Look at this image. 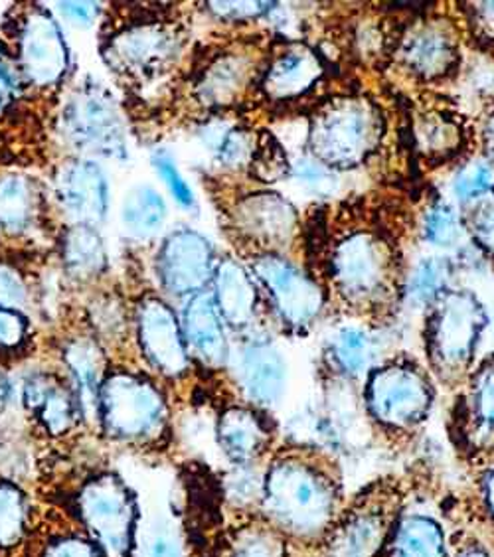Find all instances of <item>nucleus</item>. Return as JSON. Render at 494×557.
I'll return each mask as SVG.
<instances>
[{
  "label": "nucleus",
  "instance_id": "1",
  "mask_svg": "<svg viewBox=\"0 0 494 557\" xmlns=\"http://www.w3.org/2000/svg\"><path fill=\"white\" fill-rule=\"evenodd\" d=\"M341 465L314 445L273 450L263 474L259 518L280 530L295 552L314 554L346 506Z\"/></svg>",
  "mask_w": 494,
  "mask_h": 557
},
{
  "label": "nucleus",
  "instance_id": "2",
  "mask_svg": "<svg viewBox=\"0 0 494 557\" xmlns=\"http://www.w3.org/2000/svg\"><path fill=\"white\" fill-rule=\"evenodd\" d=\"M97 429L111 443L159 449L169 441L171 406L157 377L133 368H109L99 392Z\"/></svg>",
  "mask_w": 494,
  "mask_h": 557
},
{
  "label": "nucleus",
  "instance_id": "3",
  "mask_svg": "<svg viewBox=\"0 0 494 557\" xmlns=\"http://www.w3.org/2000/svg\"><path fill=\"white\" fill-rule=\"evenodd\" d=\"M64 512L91 537L103 557L137 556L139 500L118 472H87L67 494Z\"/></svg>",
  "mask_w": 494,
  "mask_h": 557
},
{
  "label": "nucleus",
  "instance_id": "4",
  "mask_svg": "<svg viewBox=\"0 0 494 557\" xmlns=\"http://www.w3.org/2000/svg\"><path fill=\"white\" fill-rule=\"evenodd\" d=\"M329 273L338 297L358 312L386 309L402 289L396 246L372 230L341 237L334 244Z\"/></svg>",
  "mask_w": 494,
  "mask_h": 557
},
{
  "label": "nucleus",
  "instance_id": "5",
  "mask_svg": "<svg viewBox=\"0 0 494 557\" xmlns=\"http://www.w3.org/2000/svg\"><path fill=\"white\" fill-rule=\"evenodd\" d=\"M484 326V307L469 290L449 289L431 305L423 338L430 374L440 384L461 386L473 372Z\"/></svg>",
  "mask_w": 494,
  "mask_h": 557
},
{
  "label": "nucleus",
  "instance_id": "6",
  "mask_svg": "<svg viewBox=\"0 0 494 557\" xmlns=\"http://www.w3.org/2000/svg\"><path fill=\"white\" fill-rule=\"evenodd\" d=\"M406 488L399 479H378L346 500L319 557H384L392 530L406 508Z\"/></svg>",
  "mask_w": 494,
  "mask_h": 557
},
{
  "label": "nucleus",
  "instance_id": "7",
  "mask_svg": "<svg viewBox=\"0 0 494 557\" xmlns=\"http://www.w3.org/2000/svg\"><path fill=\"white\" fill-rule=\"evenodd\" d=\"M382 133V115L370 99L334 97L311 117L309 152L331 171H350L368 161Z\"/></svg>",
  "mask_w": 494,
  "mask_h": 557
},
{
  "label": "nucleus",
  "instance_id": "8",
  "mask_svg": "<svg viewBox=\"0 0 494 557\" xmlns=\"http://www.w3.org/2000/svg\"><path fill=\"white\" fill-rule=\"evenodd\" d=\"M366 416L386 435L408 437L430 419L435 389L430 372L394 358L374 368L365 380Z\"/></svg>",
  "mask_w": 494,
  "mask_h": 557
},
{
  "label": "nucleus",
  "instance_id": "9",
  "mask_svg": "<svg viewBox=\"0 0 494 557\" xmlns=\"http://www.w3.org/2000/svg\"><path fill=\"white\" fill-rule=\"evenodd\" d=\"M58 131L65 145L82 159L123 162L129 159L127 125L118 101L94 82L77 86L58 117Z\"/></svg>",
  "mask_w": 494,
  "mask_h": 557
},
{
  "label": "nucleus",
  "instance_id": "10",
  "mask_svg": "<svg viewBox=\"0 0 494 557\" xmlns=\"http://www.w3.org/2000/svg\"><path fill=\"white\" fill-rule=\"evenodd\" d=\"M254 277L268 290L269 307L285 333L302 336L324 309L323 289L289 259L261 253L251 261Z\"/></svg>",
  "mask_w": 494,
  "mask_h": 557
},
{
  "label": "nucleus",
  "instance_id": "11",
  "mask_svg": "<svg viewBox=\"0 0 494 557\" xmlns=\"http://www.w3.org/2000/svg\"><path fill=\"white\" fill-rule=\"evenodd\" d=\"M72 54L54 12L30 7L16 30V67L22 82L36 89H54L65 79Z\"/></svg>",
  "mask_w": 494,
  "mask_h": 557
},
{
  "label": "nucleus",
  "instance_id": "12",
  "mask_svg": "<svg viewBox=\"0 0 494 557\" xmlns=\"http://www.w3.org/2000/svg\"><path fill=\"white\" fill-rule=\"evenodd\" d=\"M135 336L143 362L164 382L178 384L193 374L181 319L166 300L145 297L135 309Z\"/></svg>",
  "mask_w": 494,
  "mask_h": 557
},
{
  "label": "nucleus",
  "instance_id": "13",
  "mask_svg": "<svg viewBox=\"0 0 494 557\" xmlns=\"http://www.w3.org/2000/svg\"><path fill=\"white\" fill-rule=\"evenodd\" d=\"M218 259L208 237L190 227H178L162 239L155 271L161 289L172 299L188 300L214 281Z\"/></svg>",
  "mask_w": 494,
  "mask_h": 557
},
{
  "label": "nucleus",
  "instance_id": "14",
  "mask_svg": "<svg viewBox=\"0 0 494 557\" xmlns=\"http://www.w3.org/2000/svg\"><path fill=\"white\" fill-rule=\"evenodd\" d=\"M183 52V36L162 22L143 21L121 28L109 38L103 55L109 67L131 77L166 72Z\"/></svg>",
  "mask_w": 494,
  "mask_h": 557
},
{
  "label": "nucleus",
  "instance_id": "15",
  "mask_svg": "<svg viewBox=\"0 0 494 557\" xmlns=\"http://www.w3.org/2000/svg\"><path fill=\"white\" fill-rule=\"evenodd\" d=\"M453 411L452 435L467 459L494 453V356L473 368L461 384Z\"/></svg>",
  "mask_w": 494,
  "mask_h": 557
},
{
  "label": "nucleus",
  "instance_id": "16",
  "mask_svg": "<svg viewBox=\"0 0 494 557\" xmlns=\"http://www.w3.org/2000/svg\"><path fill=\"white\" fill-rule=\"evenodd\" d=\"M22 408L50 440H65L86 425L76 392L65 374L34 370L22 380Z\"/></svg>",
  "mask_w": 494,
  "mask_h": 557
},
{
  "label": "nucleus",
  "instance_id": "17",
  "mask_svg": "<svg viewBox=\"0 0 494 557\" xmlns=\"http://www.w3.org/2000/svg\"><path fill=\"white\" fill-rule=\"evenodd\" d=\"M230 368H234L232 372L244 404L265 413L280 406L287 387V362L269 338L247 336L236 360L230 358Z\"/></svg>",
  "mask_w": 494,
  "mask_h": 557
},
{
  "label": "nucleus",
  "instance_id": "18",
  "mask_svg": "<svg viewBox=\"0 0 494 557\" xmlns=\"http://www.w3.org/2000/svg\"><path fill=\"white\" fill-rule=\"evenodd\" d=\"M54 196L72 224L99 227L111 210V184L106 166L82 157L65 161L55 172Z\"/></svg>",
  "mask_w": 494,
  "mask_h": 557
},
{
  "label": "nucleus",
  "instance_id": "19",
  "mask_svg": "<svg viewBox=\"0 0 494 557\" xmlns=\"http://www.w3.org/2000/svg\"><path fill=\"white\" fill-rule=\"evenodd\" d=\"M215 443L230 467L265 465L275 450V428L265 411L234 404L218 416Z\"/></svg>",
  "mask_w": 494,
  "mask_h": 557
},
{
  "label": "nucleus",
  "instance_id": "20",
  "mask_svg": "<svg viewBox=\"0 0 494 557\" xmlns=\"http://www.w3.org/2000/svg\"><path fill=\"white\" fill-rule=\"evenodd\" d=\"M181 326L193 364L208 374L226 372L232 346L226 324L218 312L210 290H202L186 300Z\"/></svg>",
  "mask_w": 494,
  "mask_h": 557
},
{
  "label": "nucleus",
  "instance_id": "21",
  "mask_svg": "<svg viewBox=\"0 0 494 557\" xmlns=\"http://www.w3.org/2000/svg\"><path fill=\"white\" fill-rule=\"evenodd\" d=\"M234 222L237 232L273 253L295 236L297 212L280 194L256 193L237 205Z\"/></svg>",
  "mask_w": 494,
  "mask_h": 557
},
{
  "label": "nucleus",
  "instance_id": "22",
  "mask_svg": "<svg viewBox=\"0 0 494 557\" xmlns=\"http://www.w3.org/2000/svg\"><path fill=\"white\" fill-rule=\"evenodd\" d=\"M60 356L65 377L74 387L77 401L84 411L86 425H96L99 392L111 368L103 344L99 343L94 334L67 336L62 344Z\"/></svg>",
  "mask_w": 494,
  "mask_h": 557
},
{
  "label": "nucleus",
  "instance_id": "23",
  "mask_svg": "<svg viewBox=\"0 0 494 557\" xmlns=\"http://www.w3.org/2000/svg\"><path fill=\"white\" fill-rule=\"evenodd\" d=\"M402 58L413 74L423 79H440L459 62V42L447 22L418 24L402 44Z\"/></svg>",
  "mask_w": 494,
  "mask_h": 557
},
{
  "label": "nucleus",
  "instance_id": "24",
  "mask_svg": "<svg viewBox=\"0 0 494 557\" xmlns=\"http://www.w3.org/2000/svg\"><path fill=\"white\" fill-rule=\"evenodd\" d=\"M212 283V297L226 329L246 334L258 317V287L254 275L236 259H220Z\"/></svg>",
  "mask_w": 494,
  "mask_h": 557
},
{
  "label": "nucleus",
  "instance_id": "25",
  "mask_svg": "<svg viewBox=\"0 0 494 557\" xmlns=\"http://www.w3.org/2000/svg\"><path fill=\"white\" fill-rule=\"evenodd\" d=\"M382 344L376 334L362 326H343L329 338L326 362L336 377L346 384L365 382L368 374L382 364Z\"/></svg>",
  "mask_w": 494,
  "mask_h": 557
},
{
  "label": "nucleus",
  "instance_id": "26",
  "mask_svg": "<svg viewBox=\"0 0 494 557\" xmlns=\"http://www.w3.org/2000/svg\"><path fill=\"white\" fill-rule=\"evenodd\" d=\"M323 74L321 55L307 46L293 44L273 55L268 74L263 77V89L275 101L295 99L305 96Z\"/></svg>",
  "mask_w": 494,
  "mask_h": 557
},
{
  "label": "nucleus",
  "instance_id": "27",
  "mask_svg": "<svg viewBox=\"0 0 494 557\" xmlns=\"http://www.w3.org/2000/svg\"><path fill=\"white\" fill-rule=\"evenodd\" d=\"M452 542L430 512L404 508L392 530L384 557H449Z\"/></svg>",
  "mask_w": 494,
  "mask_h": 557
},
{
  "label": "nucleus",
  "instance_id": "28",
  "mask_svg": "<svg viewBox=\"0 0 494 557\" xmlns=\"http://www.w3.org/2000/svg\"><path fill=\"white\" fill-rule=\"evenodd\" d=\"M42 218V194L30 176L18 172L0 176V232L21 239L33 236Z\"/></svg>",
  "mask_w": 494,
  "mask_h": 557
},
{
  "label": "nucleus",
  "instance_id": "29",
  "mask_svg": "<svg viewBox=\"0 0 494 557\" xmlns=\"http://www.w3.org/2000/svg\"><path fill=\"white\" fill-rule=\"evenodd\" d=\"M169 218L166 200L151 184H133L119 206V227L135 244H151L161 236Z\"/></svg>",
  "mask_w": 494,
  "mask_h": 557
},
{
  "label": "nucleus",
  "instance_id": "30",
  "mask_svg": "<svg viewBox=\"0 0 494 557\" xmlns=\"http://www.w3.org/2000/svg\"><path fill=\"white\" fill-rule=\"evenodd\" d=\"M34 528L33 496L16 479L0 476V557L21 556Z\"/></svg>",
  "mask_w": 494,
  "mask_h": 557
},
{
  "label": "nucleus",
  "instance_id": "31",
  "mask_svg": "<svg viewBox=\"0 0 494 557\" xmlns=\"http://www.w3.org/2000/svg\"><path fill=\"white\" fill-rule=\"evenodd\" d=\"M62 263L67 277L94 283L108 273L109 253L99 227L70 224L62 236Z\"/></svg>",
  "mask_w": 494,
  "mask_h": 557
},
{
  "label": "nucleus",
  "instance_id": "32",
  "mask_svg": "<svg viewBox=\"0 0 494 557\" xmlns=\"http://www.w3.org/2000/svg\"><path fill=\"white\" fill-rule=\"evenodd\" d=\"M251 77L254 62L247 55H218L196 82V94L208 108H222L244 94Z\"/></svg>",
  "mask_w": 494,
  "mask_h": 557
},
{
  "label": "nucleus",
  "instance_id": "33",
  "mask_svg": "<svg viewBox=\"0 0 494 557\" xmlns=\"http://www.w3.org/2000/svg\"><path fill=\"white\" fill-rule=\"evenodd\" d=\"M24 552L28 557H103L91 537L64 510L44 528H34Z\"/></svg>",
  "mask_w": 494,
  "mask_h": 557
},
{
  "label": "nucleus",
  "instance_id": "34",
  "mask_svg": "<svg viewBox=\"0 0 494 557\" xmlns=\"http://www.w3.org/2000/svg\"><path fill=\"white\" fill-rule=\"evenodd\" d=\"M265 465L230 467V471L222 479V496L227 508L239 516L237 524L259 516V506L263 498Z\"/></svg>",
  "mask_w": 494,
  "mask_h": 557
},
{
  "label": "nucleus",
  "instance_id": "35",
  "mask_svg": "<svg viewBox=\"0 0 494 557\" xmlns=\"http://www.w3.org/2000/svg\"><path fill=\"white\" fill-rule=\"evenodd\" d=\"M227 557H293V546L280 530L258 516L236 525Z\"/></svg>",
  "mask_w": 494,
  "mask_h": 557
},
{
  "label": "nucleus",
  "instance_id": "36",
  "mask_svg": "<svg viewBox=\"0 0 494 557\" xmlns=\"http://www.w3.org/2000/svg\"><path fill=\"white\" fill-rule=\"evenodd\" d=\"M416 140L423 157L447 161L461 145V125L445 113H423L416 121Z\"/></svg>",
  "mask_w": 494,
  "mask_h": 557
},
{
  "label": "nucleus",
  "instance_id": "37",
  "mask_svg": "<svg viewBox=\"0 0 494 557\" xmlns=\"http://www.w3.org/2000/svg\"><path fill=\"white\" fill-rule=\"evenodd\" d=\"M202 143L214 154L215 161L227 169H239L249 164L258 145L247 131L230 127L224 123H212L205 127Z\"/></svg>",
  "mask_w": 494,
  "mask_h": 557
},
{
  "label": "nucleus",
  "instance_id": "38",
  "mask_svg": "<svg viewBox=\"0 0 494 557\" xmlns=\"http://www.w3.org/2000/svg\"><path fill=\"white\" fill-rule=\"evenodd\" d=\"M452 261L445 258H425L419 261L409 277L408 293L413 302L428 307L441 299L452 283Z\"/></svg>",
  "mask_w": 494,
  "mask_h": 557
},
{
  "label": "nucleus",
  "instance_id": "39",
  "mask_svg": "<svg viewBox=\"0 0 494 557\" xmlns=\"http://www.w3.org/2000/svg\"><path fill=\"white\" fill-rule=\"evenodd\" d=\"M465 224L461 215L445 202H435L428 208L423 218V234L431 246L453 247L462 237Z\"/></svg>",
  "mask_w": 494,
  "mask_h": 557
},
{
  "label": "nucleus",
  "instance_id": "40",
  "mask_svg": "<svg viewBox=\"0 0 494 557\" xmlns=\"http://www.w3.org/2000/svg\"><path fill=\"white\" fill-rule=\"evenodd\" d=\"M453 194L465 206L474 205L494 194V171L486 162L465 164L453 181Z\"/></svg>",
  "mask_w": 494,
  "mask_h": 557
},
{
  "label": "nucleus",
  "instance_id": "41",
  "mask_svg": "<svg viewBox=\"0 0 494 557\" xmlns=\"http://www.w3.org/2000/svg\"><path fill=\"white\" fill-rule=\"evenodd\" d=\"M135 557H183V542L172 522L164 518H155L145 528Z\"/></svg>",
  "mask_w": 494,
  "mask_h": 557
},
{
  "label": "nucleus",
  "instance_id": "42",
  "mask_svg": "<svg viewBox=\"0 0 494 557\" xmlns=\"http://www.w3.org/2000/svg\"><path fill=\"white\" fill-rule=\"evenodd\" d=\"M251 169L258 174L259 181L265 183H275L281 176L289 174L291 162L287 161V154L281 150V145L273 139L271 135H265L259 140L251 157Z\"/></svg>",
  "mask_w": 494,
  "mask_h": 557
},
{
  "label": "nucleus",
  "instance_id": "43",
  "mask_svg": "<svg viewBox=\"0 0 494 557\" xmlns=\"http://www.w3.org/2000/svg\"><path fill=\"white\" fill-rule=\"evenodd\" d=\"M462 224L465 230L471 232L474 244L481 247L489 258H494V194L471 205Z\"/></svg>",
  "mask_w": 494,
  "mask_h": 557
},
{
  "label": "nucleus",
  "instance_id": "44",
  "mask_svg": "<svg viewBox=\"0 0 494 557\" xmlns=\"http://www.w3.org/2000/svg\"><path fill=\"white\" fill-rule=\"evenodd\" d=\"M152 166L157 174L161 176L162 184L166 186V190L171 193L174 202L184 208V210H196V196H194L190 184L186 183L183 172L178 171L176 162L171 154L166 152H157L152 157Z\"/></svg>",
  "mask_w": 494,
  "mask_h": 557
},
{
  "label": "nucleus",
  "instance_id": "45",
  "mask_svg": "<svg viewBox=\"0 0 494 557\" xmlns=\"http://www.w3.org/2000/svg\"><path fill=\"white\" fill-rule=\"evenodd\" d=\"M94 319V336L101 343L108 341H121L127 333V312L115 299H103L97 302L91 311Z\"/></svg>",
  "mask_w": 494,
  "mask_h": 557
},
{
  "label": "nucleus",
  "instance_id": "46",
  "mask_svg": "<svg viewBox=\"0 0 494 557\" xmlns=\"http://www.w3.org/2000/svg\"><path fill=\"white\" fill-rule=\"evenodd\" d=\"M28 338H30L28 319L21 311L0 305V352H21L26 348Z\"/></svg>",
  "mask_w": 494,
  "mask_h": 557
},
{
  "label": "nucleus",
  "instance_id": "47",
  "mask_svg": "<svg viewBox=\"0 0 494 557\" xmlns=\"http://www.w3.org/2000/svg\"><path fill=\"white\" fill-rule=\"evenodd\" d=\"M291 174L307 188H311L312 193L331 194L336 186L333 171L312 157H302L301 161L291 162Z\"/></svg>",
  "mask_w": 494,
  "mask_h": 557
},
{
  "label": "nucleus",
  "instance_id": "48",
  "mask_svg": "<svg viewBox=\"0 0 494 557\" xmlns=\"http://www.w3.org/2000/svg\"><path fill=\"white\" fill-rule=\"evenodd\" d=\"M28 302V287L18 271L0 263V305L21 311Z\"/></svg>",
  "mask_w": 494,
  "mask_h": 557
},
{
  "label": "nucleus",
  "instance_id": "49",
  "mask_svg": "<svg viewBox=\"0 0 494 557\" xmlns=\"http://www.w3.org/2000/svg\"><path fill=\"white\" fill-rule=\"evenodd\" d=\"M277 2H208V9L218 18L230 22L254 21L261 14L275 9Z\"/></svg>",
  "mask_w": 494,
  "mask_h": 557
},
{
  "label": "nucleus",
  "instance_id": "50",
  "mask_svg": "<svg viewBox=\"0 0 494 557\" xmlns=\"http://www.w3.org/2000/svg\"><path fill=\"white\" fill-rule=\"evenodd\" d=\"M55 11L60 12L62 18L76 24L79 28H89V26H94L97 16L101 14V4H97V2H58Z\"/></svg>",
  "mask_w": 494,
  "mask_h": 557
},
{
  "label": "nucleus",
  "instance_id": "51",
  "mask_svg": "<svg viewBox=\"0 0 494 557\" xmlns=\"http://www.w3.org/2000/svg\"><path fill=\"white\" fill-rule=\"evenodd\" d=\"M467 84L473 87L474 94L483 97H494V64L486 60L474 62L467 75Z\"/></svg>",
  "mask_w": 494,
  "mask_h": 557
},
{
  "label": "nucleus",
  "instance_id": "52",
  "mask_svg": "<svg viewBox=\"0 0 494 557\" xmlns=\"http://www.w3.org/2000/svg\"><path fill=\"white\" fill-rule=\"evenodd\" d=\"M18 84V75L7 64L4 54L0 52V115L16 101Z\"/></svg>",
  "mask_w": 494,
  "mask_h": 557
},
{
  "label": "nucleus",
  "instance_id": "53",
  "mask_svg": "<svg viewBox=\"0 0 494 557\" xmlns=\"http://www.w3.org/2000/svg\"><path fill=\"white\" fill-rule=\"evenodd\" d=\"M477 491H479V504L483 508L484 518L494 530V462L484 469Z\"/></svg>",
  "mask_w": 494,
  "mask_h": 557
},
{
  "label": "nucleus",
  "instance_id": "54",
  "mask_svg": "<svg viewBox=\"0 0 494 557\" xmlns=\"http://www.w3.org/2000/svg\"><path fill=\"white\" fill-rule=\"evenodd\" d=\"M449 557H494L491 549L484 546L481 540L471 536H462L452 544V556Z\"/></svg>",
  "mask_w": 494,
  "mask_h": 557
},
{
  "label": "nucleus",
  "instance_id": "55",
  "mask_svg": "<svg viewBox=\"0 0 494 557\" xmlns=\"http://www.w3.org/2000/svg\"><path fill=\"white\" fill-rule=\"evenodd\" d=\"M474 21L483 36L494 40V2H477L473 7Z\"/></svg>",
  "mask_w": 494,
  "mask_h": 557
},
{
  "label": "nucleus",
  "instance_id": "56",
  "mask_svg": "<svg viewBox=\"0 0 494 557\" xmlns=\"http://www.w3.org/2000/svg\"><path fill=\"white\" fill-rule=\"evenodd\" d=\"M12 399V386L9 375L4 374V370L0 368V413H4V409L9 408Z\"/></svg>",
  "mask_w": 494,
  "mask_h": 557
},
{
  "label": "nucleus",
  "instance_id": "57",
  "mask_svg": "<svg viewBox=\"0 0 494 557\" xmlns=\"http://www.w3.org/2000/svg\"><path fill=\"white\" fill-rule=\"evenodd\" d=\"M483 140L486 157H489L491 161H494V111L493 115L486 119V123H484Z\"/></svg>",
  "mask_w": 494,
  "mask_h": 557
},
{
  "label": "nucleus",
  "instance_id": "58",
  "mask_svg": "<svg viewBox=\"0 0 494 557\" xmlns=\"http://www.w3.org/2000/svg\"><path fill=\"white\" fill-rule=\"evenodd\" d=\"M302 556H305V557H319V556H317V554H302ZM293 557H301V554H297V552H295V549H293Z\"/></svg>",
  "mask_w": 494,
  "mask_h": 557
}]
</instances>
